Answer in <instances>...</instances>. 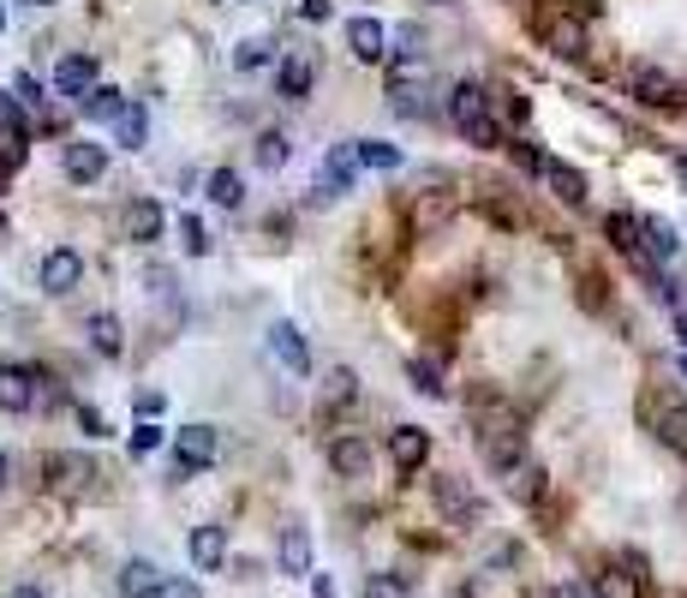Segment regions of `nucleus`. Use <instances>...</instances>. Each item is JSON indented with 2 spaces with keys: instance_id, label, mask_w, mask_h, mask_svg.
<instances>
[{
  "instance_id": "1",
  "label": "nucleus",
  "mask_w": 687,
  "mask_h": 598,
  "mask_svg": "<svg viewBox=\"0 0 687 598\" xmlns=\"http://www.w3.org/2000/svg\"><path fill=\"white\" fill-rule=\"evenodd\" d=\"M478 449H485V461L496 467V473H514V467L526 461V431H520L514 419H496V425H485Z\"/></svg>"
},
{
  "instance_id": "2",
  "label": "nucleus",
  "mask_w": 687,
  "mask_h": 598,
  "mask_svg": "<svg viewBox=\"0 0 687 598\" xmlns=\"http://www.w3.org/2000/svg\"><path fill=\"white\" fill-rule=\"evenodd\" d=\"M162 587H168V575L150 556H126L120 575H114V593L120 598H162Z\"/></svg>"
},
{
  "instance_id": "3",
  "label": "nucleus",
  "mask_w": 687,
  "mask_h": 598,
  "mask_svg": "<svg viewBox=\"0 0 687 598\" xmlns=\"http://www.w3.org/2000/svg\"><path fill=\"white\" fill-rule=\"evenodd\" d=\"M79 282H84V258H79V251H72V246H55V251H48V258H43V294L67 300L72 288H79Z\"/></svg>"
},
{
  "instance_id": "4",
  "label": "nucleus",
  "mask_w": 687,
  "mask_h": 598,
  "mask_svg": "<svg viewBox=\"0 0 687 598\" xmlns=\"http://www.w3.org/2000/svg\"><path fill=\"white\" fill-rule=\"evenodd\" d=\"M389 461L401 467V473H418V467L430 461V431H418V425H394V431H389Z\"/></svg>"
},
{
  "instance_id": "5",
  "label": "nucleus",
  "mask_w": 687,
  "mask_h": 598,
  "mask_svg": "<svg viewBox=\"0 0 687 598\" xmlns=\"http://www.w3.org/2000/svg\"><path fill=\"white\" fill-rule=\"evenodd\" d=\"M430 491H437V508H442V515L454 520V527H466V520H478V515H485V508H478V497H473V491H466V485H461V479H454V473L430 479Z\"/></svg>"
},
{
  "instance_id": "6",
  "label": "nucleus",
  "mask_w": 687,
  "mask_h": 598,
  "mask_svg": "<svg viewBox=\"0 0 687 598\" xmlns=\"http://www.w3.org/2000/svg\"><path fill=\"white\" fill-rule=\"evenodd\" d=\"M645 593V563L640 556H621L597 575V598H640Z\"/></svg>"
},
{
  "instance_id": "7",
  "label": "nucleus",
  "mask_w": 687,
  "mask_h": 598,
  "mask_svg": "<svg viewBox=\"0 0 687 598\" xmlns=\"http://www.w3.org/2000/svg\"><path fill=\"white\" fill-rule=\"evenodd\" d=\"M628 91H633V102H645V108H670V102H676V79H670L664 67H633Z\"/></svg>"
},
{
  "instance_id": "8",
  "label": "nucleus",
  "mask_w": 687,
  "mask_h": 598,
  "mask_svg": "<svg viewBox=\"0 0 687 598\" xmlns=\"http://www.w3.org/2000/svg\"><path fill=\"white\" fill-rule=\"evenodd\" d=\"M60 168H67V180H102V174H108V150H102V144H84V138H79V144H67V150H60Z\"/></svg>"
},
{
  "instance_id": "9",
  "label": "nucleus",
  "mask_w": 687,
  "mask_h": 598,
  "mask_svg": "<svg viewBox=\"0 0 687 598\" xmlns=\"http://www.w3.org/2000/svg\"><path fill=\"white\" fill-rule=\"evenodd\" d=\"M55 91L72 96V102H84V96L96 91V60H91V55H67V60L55 67Z\"/></svg>"
},
{
  "instance_id": "10",
  "label": "nucleus",
  "mask_w": 687,
  "mask_h": 598,
  "mask_svg": "<svg viewBox=\"0 0 687 598\" xmlns=\"http://www.w3.org/2000/svg\"><path fill=\"white\" fill-rule=\"evenodd\" d=\"M270 353H275V360H282L294 377H311V348H305V336H299L294 324H275V329H270Z\"/></svg>"
},
{
  "instance_id": "11",
  "label": "nucleus",
  "mask_w": 687,
  "mask_h": 598,
  "mask_svg": "<svg viewBox=\"0 0 687 598\" xmlns=\"http://www.w3.org/2000/svg\"><path fill=\"white\" fill-rule=\"evenodd\" d=\"M215 449H222V443H215V425H180V443H174V461H186V467H210L215 461Z\"/></svg>"
},
{
  "instance_id": "12",
  "label": "nucleus",
  "mask_w": 687,
  "mask_h": 598,
  "mask_svg": "<svg viewBox=\"0 0 687 598\" xmlns=\"http://www.w3.org/2000/svg\"><path fill=\"white\" fill-rule=\"evenodd\" d=\"M329 467L341 479H365L371 473V437H335L329 443Z\"/></svg>"
},
{
  "instance_id": "13",
  "label": "nucleus",
  "mask_w": 687,
  "mask_h": 598,
  "mask_svg": "<svg viewBox=\"0 0 687 598\" xmlns=\"http://www.w3.org/2000/svg\"><path fill=\"white\" fill-rule=\"evenodd\" d=\"M275 563H282V575H311V532H305L299 520H287V527H282Z\"/></svg>"
},
{
  "instance_id": "14",
  "label": "nucleus",
  "mask_w": 687,
  "mask_h": 598,
  "mask_svg": "<svg viewBox=\"0 0 687 598\" xmlns=\"http://www.w3.org/2000/svg\"><path fill=\"white\" fill-rule=\"evenodd\" d=\"M347 48H353V60H383L389 55V31L377 19H347Z\"/></svg>"
},
{
  "instance_id": "15",
  "label": "nucleus",
  "mask_w": 687,
  "mask_h": 598,
  "mask_svg": "<svg viewBox=\"0 0 687 598\" xmlns=\"http://www.w3.org/2000/svg\"><path fill=\"white\" fill-rule=\"evenodd\" d=\"M162 203L156 198H132L126 203V239H138V246H150V239H162Z\"/></svg>"
},
{
  "instance_id": "16",
  "label": "nucleus",
  "mask_w": 687,
  "mask_h": 598,
  "mask_svg": "<svg viewBox=\"0 0 687 598\" xmlns=\"http://www.w3.org/2000/svg\"><path fill=\"white\" fill-rule=\"evenodd\" d=\"M0 407L7 413H31L36 407V377L24 365H0Z\"/></svg>"
},
{
  "instance_id": "17",
  "label": "nucleus",
  "mask_w": 687,
  "mask_h": 598,
  "mask_svg": "<svg viewBox=\"0 0 687 598\" xmlns=\"http://www.w3.org/2000/svg\"><path fill=\"white\" fill-rule=\"evenodd\" d=\"M449 114H454V126H461V132H466V126H478V120L490 114L485 84H473V79H466V84H454V91H449Z\"/></svg>"
},
{
  "instance_id": "18",
  "label": "nucleus",
  "mask_w": 687,
  "mask_h": 598,
  "mask_svg": "<svg viewBox=\"0 0 687 598\" xmlns=\"http://www.w3.org/2000/svg\"><path fill=\"white\" fill-rule=\"evenodd\" d=\"M84 336H91V348L102 353V360H120L126 329H120V317H114V312H91V317H84Z\"/></svg>"
},
{
  "instance_id": "19",
  "label": "nucleus",
  "mask_w": 687,
  "mask_h": 598,
  "mask_svg": "<svg viewBox=\"0 0 687 598\" xmlns=\"http://www.w3.org/2000/svg\"><path fill=\"white\" fill-rule=\"evenodd\" d=\"M275 91H282L287 102H305V96H311V55H305V48H294V55L282 60V72H275Z\"/></svg>"
},
{
  "instance_id": "20",
  "label": "nucleus",
  "mask_w": 687,
  "mask_h": 598,
  "mask_svg": "<svg viewBox=\"0 0 687 598\" xmlns=\"http://www.w3.org/2000/svg\"><path fill=\"white\" fill-rule=\"evenodd\" d=\"M544 43H550L562 60H580L587 55V24L580 19H544Z\"/></svg>"
},
{
  "instance_id": "21",
  "label": "nucleus",
  "mask_w": 687,
  "mask_h": 598,
  "mask_svg": "<svg viewBox=\"0 0 687 598\" xmlns=\"http://www.w3.org/2000/svg\"><path fill=\"white\" fill-rule=\"evenodd\" d=\"M192 563L203 575H215L227 563V527H192Z\"/></svg>"
},
{
  "instance_id": "22",
  "label": "nucleus",
  "mask_w": 687,
  "mask_h": 598,
  "mask_svg": "<svg viewBox=\"0 0 687 598\" xmlns=\"http://www.w3.org/2000/svg\"><path fill=\"white\" fill-rule=\"evenodd\" d=\"M203 198H210L215 210H239V203H246V180H239L234 168H215L210 180H203Z\"/></svg>"
},
{
  "instance_id": "23",
  "label": "nucleus",
  "mask_w": 687,
  "mask_h": 598,
  "mask_svg": "<svg viewBox=\"0 0 687 598\" xmlns=\"http://www.w3.org/2000/svg\"><path fill=\"white\" fill-rule=\"evenodd\" d=\"M48 473H55L60 491H84L96 479V467L84 461V455H48Z\"/></svg>"
},
{
  "instance_id": "24",
  "label": "nucleus",
  "mask_w": 687,
  "mask_h": 598,
  "mask_svg": "<svg viewBox=\"0 0 687 598\" xmlns=\"http://www.w3.org/2000/svg\"><path fill=\"white\" fill-rule=\"evenodd\" d=\"M544 180H550V192L562 203H587V180H580V168H568V162H544Z\"/></svg>"
},
{
  "instance_id": "25",
  "label": "nucleus",
  "mask_w": 687,
  "mask_h": 598,
  "mask_svg": "<svg viewBox=\"0 0 687 598\" xmlns=\"http://www.w3.org/2000/svg\"><path fill=\"white\" fill-rule=\"evenodd\" d=\"M502 479H508V497L514 503H538L544 497V467L538 461H520L514 473H502Z\"/></svg>"
},
{
  "instance_id": "26",
  "label": "nucleus",
  "mask_w": 687,
  "mask_h": 598,
  "mask_svg": "<svg viewBox=\"0 0 687 598\" xmlns=\"http://www.w3.org/2000/svg\"><path fill=\"white\" fill-rule=\"evenodd\" d=\"M114 138H120L126 150H138V144L150 138V114L138 108V102H126V108H120V120H114Z\"/></svg>"
},
{
  "instance_id": "27",
  "label": "nucleus",
  "mask_w": 687,
  "mask_h": 598,
  "mask_svg": "<svg viewBox=\"0 0 687 598\" xmlns=\"http://www.w3.org/2000/svg\"><path fill=\"white\" fill-rule=\"evenodd\" d=\"M353 396H359V377H353V365H329V372H323V401H329V407H347Z\"/></svg>"
},
{
  "instance_id": "28",
  "label": "nucleus",
  "mask_w": 687,
  "mask_h": 598,
  "mask_svg": "<svg viewBox=\"0 0 687 598\" xmlns=\"http://www.w3.org/2000/svg\"><path fill=\"white\" fill-rule=\"evenodd\" d=\"M120 108H126V96H120V91H108V84H96V91L79 102L84 120H120Z\"/></svg>"
},
{
  "instance_id": "29",
  "label": "nucleus",
  "mask_w": 687,
  "mask_h": 598,
  "mask_svg": "<svg viewBox=\"0 0 687 598\" xmlns=\"http://www.w3.org/2000/svg\"><path fill=\"white\" fill-rule=\"evenodd\" d=\"M270 60H275V36H246V43L234 48L239 72H258V67H270Z\"/></svg>"
},
{
  "instance_id": "30",
  "label": "nucleus",
  "mask_w": 687,
  "mask_h": 598,
  "mask_svg": "<svg viewBox=\"0 0 687 598\" xmlns=\"http://www.w3.org/2000/svg\"><path fill=\"white\" fill-rule=\"evenodd\" d=\"M658 437H664V449L687 455V407H664L658 413Z\"/></svg>"
},
{
  "instance_id": "31",
  "label": "nucleus",
  "mask_w": 687,
  "mask_h": 598,
  "mask_svg": "<svg viewBox=\"0 0 687 598\" xmlns=\"http://www.w3.org/2000/svg\"><path fill=\"white\" fill-rule=\"evenodd\" d=\"M406 377H413V389H418V396H430V401L449 396V384H442V372L430 360H406Z\"/></svg>"
},
{
  "instance_id": "32",
  "label": "nucleus",
  "mask_w": 687,
  "mask_h": 598,
  "mask_svg": "<svg viewBox=\"0 0 687 598\" xmlns=\"http://www.w3.org/2000/svg\"><path fill=\"white\" fill-rule=\"evenodd\" d=\"M645 251H652V263L658 258H676V227L658 222V215H645Z\"/></svg>"
},
{
  "instance_id": "33",
  "label": "nucleus",
  "mask_w": 687,
  "mask_h": 598,
  "mask_svg": "<svg viewBox=\"0 0 687 598\" xmlns=\"http://www.w3.org/2000/svg\"><path fill=\"white\" fill-rule=\"evenodd\" d=\"M353 144H359V162H365V168H401V150L383 144V138H353Z\"/></svg>"
},
{
  "instance_id": "34",
  "label": "nucleus",
  "mask_w": 687,
  "mask_h": 598,
  "mask_svg": "<svg viewBox=\"0 0 687 598\" xmlns=\"http://www.w3.org/2000/svg\"><path fill=\"white\" fill-rule=\"evenodd\" d=\"M287 156H294V150H287V132H263L258 138V168H287Z\"/></svg>"
},
{
  "instance_id": "35",
  "label": "nucleus",
  "mask_w": 687,
  "mask_h": 598,
  "mask_svg": "<svg viewBox=\"0 0 687 598\" xmlns=\"http://www.w3.org/2000/svg\"><path fill=\"white\" fill-rule=\"evenodd\" d=\"M180 246H186V258H203V251H210V234H203L198 215H180Z\"/></svg>"
},
{
  "instance_id": "36",
  "label": "nucleus",
  "mask_w": 687,
  "mask_h": 598,
  "mask_svg": "<svg viewBox=\"0 0 687 598\" xmlns=\"http://www.w3.org/2000/svg\"><path fill=\"white\" fill-rule=\"evenodd\" d=\"M365 598H406L401 575H365Z\"/></svg>"
},
{
  "instance_id": "37",
  "label": "nucleus",
  "mask_w": 687,
  "mask_h": 598,
  "mask_svg": "<svg viewBox=\"0 0 687 598\" xmlns=\"http://www.w3.org/2000/svg\"><path fill=\"white\" fill-rule=\"evenodd\" d=\"M12 96H19L24 102V108H43V79H31V72H19V79H12Z\"/></svg>"
},
{
  "instance_id": "38",
  "label": "nucleus",
  "mask_w": 687,
  "mask_h": 598,
  "mask_svg": "<svg viewBox=\"0 0 687 598\" xmlns=\"http://www.w3.org/2000/svg\"><path fill=\"white\" fill-rule=\"evenodd\" d=\"M466 144H478V150H496V144H502V126H496L490 114H485V120H478V126H466Z\"/></svg>"
},
{
  "instance_id": "39",
  "label": "nucleus",
  "mask_w": 687,
  "mask_h": 598,
  "mask_svg": "<svg viewBox=\"0 0 687 598\" xmlns=\"http://www.w3.org/2000/svg\"><path fill=\"white\" fill-rule=\"evenodd\" d=\"M132 449H138V455L162 449V425H156V419H144V425H132Z\"/></svg>"
},
{
  "instance_id": "40",
  "label": "nucleus",
  "mask_w": 687,
  "mask_h": 598,
  "mask_svg": "<svg viewBox=\"0 0 687 598\" xmlns=\"http://www.w3.org/2000/svg\"><path fill=\"white\" fill-rule=\"evenodd\" d=\"M514 162H520L526 174H544V162H550V156H538L532 144H514Z\"/></svg>"
},
{
  "instance_id": "41",
  "label": "nucleus",
  "mask_w": 687,
  "mask_h": 598,
  "mask_svg": "<svg viewBox=\"0 0 687 598\" xmlns=\"http://www.w3.org/2000/svg\"><path fill=\"white\" fill-rule=\"evenodd\" d=\"M79 425H84V437H102V413H96V407H79Z\"/></svg>"
},
{
  "instance_id": "42",
  "label": "nucleus",
  "mask_w": 687,
  "mask_h": 598,
  "mask_svg": "<svg viewBox=\"0 0 687 598\" xmlns=\"http://www.w3.org/2000/svg\"><path fill=\"white\" fill-rule=\"evenodd\" d=\"M329 7H335V0H305L299 19H311V24H317V19H329Z\"/></svg>"
},
{
  "instance_id": "43",
  "label": "nucleus",
  "mask_w": 687,
  "mask_h": 598,
  "mask_svg": "<svg viewBox=\"0 0 687 598\" xmlns=\"http://www.w3.org/2000/svg\"><path fill=\"white\" fill-rule=\"evenodd\" d=\"M162 598H203L192 581H168V587H162Z\"/></svg>"
},
{
  "instance_id": "44",
  "label": "nucleus",
  "mask_w": 687,
  "mask_h": 598,
  "mask_svg": "<svg viewBox=\"0 0 687 598\" xmlns=\"http://www.w3.org/2000/svg\"><path fill=\"white\" fill-rule=\"evenodd\" d=\"M311 598H335V581H329V575H311Z\"/></svg>"
},
{
  "instance_id": "45",
  "label": "nucleus",
  "mask_w": 687,
  "mask_h": 598,
  "mask_svg": "<svg viewBox=\"0 0 687 598\" xmlns=\"http://www.w3.org/2000/svg\"><path fill=\"white\" fill-rule=\"evenodd\" d=\"M676 336H682V348H687V305H676Z\"/></svg>"
},
{
  "instance_id": "46",
  "label": "nucleus",
  "mask_w": 687,
  "mask_h": 598,
  "mask_svg": "<svg viewBox=\"0 0 687 598\" xmlns=\"http://www.w3.org/2000/svg\"><path fill=\"white\" fill-rule=\"evenodd\" d=\"M12 598H48L43 587H12Z\"/></svg>"
},
{
  "instance_id": "47",
  "label": "nucleus",
  "mask_w": 687,
  "mask_h": 598,
  "mask_svg": "<svg viewBox=\"0 0 687 598\" xmlns=\"http://www.w3.org/2000/svg\"><path fill=\"white\" fill-rule=\"evenodd\" d=\"M7 479H12V467H7V455H0V485H7Z\"/></svg>"
},
{
  "instance_id": "48",
  "label": "nucleus",
  "mask_w": 687,
  "mask_h": 598,
  "mask_svg": "<svg viewBox=\"0 0 687 598\" xmlns=\"http://www.w3.org/2000/svg\"><path fill=\"white\" fill-rule=\"evenodd\" d=\"M0 31H7V0H0Z\"/></svg>"
},
{
  "instance_id": "49",
  "label": "nucleus",
  "mask_w": 687,
  "mask_h": 598,
  "mask_svg": "<svg viewBox=\"0 0 687 598\" xmlns=\"http://www.w3.org/2000/svg\"><path fill=\"white\" fill-rule=\"evenodd\" d=\"M24 7H55V0H24Z\"/></svg>"
},
{
  "instance_id": "50",
  "label": "nucleus",
  "mask_w": 687,
  "mask_h": 598,
  "mask_svg": "<svg viewBox=\"0 0 687 598\" xmlns=\"http://www.w3.org/2000/svg\"><path fill=\"white\" fill-rule=\"evenodd\" d=\"M682 180H687V162H682Z\"/></svg>"
},
{
  "instance_id": "51",
  "label": "nucleus",
  "mask_w": 687,
  "mask_h": 598,
  "mask_svg": "<svg viewBox=\"0 0 687 598\" xmlns=\"http://www.w3.org/2000/svg\"><path fill=\"white\" fill-rule=\"evenodd\" d=\"M682 372H687V360H682Z\"/></svg>"
}]
</instances>
